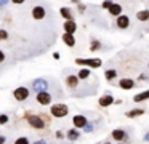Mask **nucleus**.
<instances>
[{"mask_svg": "<svg viewBox=\"0 0 149 144\" xmlns=\"http://www.w3.org/2000/svg\"><path fill=\"white\" fill-rule=\"evenodd\" d=\"M75 64H77V66H87V67H90V69H98V67L103 66V61H101L100 58H87V59L77 58V59H75Z\"/></svg>", "mask_w": 149, "mask_h": 144, "instance_id": "nucleus-1", "label": "nucleus"}, {"mask_svg": "<svg viewBox=\"0 0 149 144\" xmlns=\"http://www.w3.org/2000/svg\"><path fill=\"white\" fill-rule=\"evenodd\" d=\"M50 114L56 118H63L69 114V107L66 104H63V102H58V104H53L50 107Z\"/></svg>", "mask_w": 149, "mask_h": 144, "instance_id": "nucleus-2", "label": "nucleus"}, {"mask_svg": "<svg viewBox=\"0 0 149 144\" xmlns=\"http://www.w3.org/2000/svg\"><path fill=\"white\" fill-rule=\"evenodd\" d=\"M26 117H27V123L32 128H36V130H43V128L47 127V122L43 120L40 115H29L27 114Z\"/></svg>", "mask_w": 149, "mask_h": 144, "instance_id": "nucleus-3", "label": "nucleus"}, {"mask_svg": "<svg viewBox=\"0 0 149 144\" xmlns=\"http://www.w3.org/2000/svg\"><path fill=\"white\" fill-rule=\"evenodd\" d=\"M29 95H31V91H29L27 86H18V88L13 91V98L16 99V101H19V102L26 101V99L29 98Z\"/></svg>", "mask_w": 149, "mask_h": 144, "instance_id": "nucleus-4", "label": "nucleus"}, {"mask_svg": "<svg viewBox=\"0 0 149 144\" xmlns=\"http://www.w3.org/2000/svg\"><path fill=\"white\" fill-rule=\"evenodd\" d=\"M111 136H112V139L117 141V143H125V141H128V134H127V131L122 130V128H116V130H112Z\"/></svg>", "mask_w": 149, "mask_h": 144, "instance_id": "nucleus-5", "label": "nucleus"}, {"mask_svg": "<svg viewBox=\"0 0 149 144\" xmlns=\"http://www.w3.org/2000/svg\"><path fill=\"white\" fill-rule=\"evenodd\" d=\"M37 102H39V104L40 106H48V104H52V95H50V93L48 91H47V90H45V91H39V93H37Z\"/></svg>", "mask_w": 149, "mask_h": 144, "instance_id": "nucleus-6", "label": "nucleus"}, {"mask_svg": "<svg viewBox=\"0 0 149 144\" xmlns=\"http://www.w3.org/2000/svg\"><path fill=\"white\" fill-rule=\"evenodd\" d=\"M47 88H48V82H47L45 79H37V80H34V82H32V90L36 93L45 91Z\"/></svg>", "mask_w": 149, "mask_h": 144, "instance_id": "nucleus-7", "label": "nucleus"}, {"mask_svg": "<svg viewBox=\"0 0 149 144\" xmlns=\"http://www.w3.org/2000/svg\"><path fill=\"white\" fill-rule=\"evenodd\" d=\"M117 18V21H116V26L119 29H128L130 27V18L127 15H122V13H120L119 16H116Z\"/></svg>", "mask_w": 149, "mask_h": 144, "instance_id": "nucleus-8", "label": "nucleus"}, {"mask_svg": "<svg viewBox=\"0 0 149 144\" xmlns=\"http://www.w3.org/2000/svg\"><path fill=\"white\" fill-rule=\"evenodd\" d=\"M45 15H47V11H45V8H43V6L37 5V6H34V8H32V18L36 19V21L43 19V18H45Z\"/></svg>", "mask_w": 149, "mask_h": 144, "instance_id": "nucleus-9", "label": "nucleus"}, {"mask_svg": "<svg viewBox=\"0 0 149 144\" xmlns=\"http://www.w3.org/2000/svg\"><path fill=\"white\" fill-rule=\"evenodd\" d=\"M119 86L122 90H125V91H128V90H133L135 88V80L133 79H120L119 80Z\"/></svg>", "mask_w": 149, "mask_h": 144, "instance_id": "nucleus-10", "label": "nucleus"}, {"mask_svg": "<svg viewBox=\"0 0 149 144\" xmlns=\"http://www.w3.org/2000/svg\"><path fill=\"white\" fill-rule=\"evenodd\" d=\"M87 117H85V115H74V117H72V123H74V127L75 128H79V130H82V128L85 127V123H87Z\"/></svg>", "mask_w": 149, "mask_h": 144, "instance_id": "nucleus-11", "label": "nucleus"}, {"mask_svg": "<svg viewBox=\"0 0 149 144\" xmlns=\"http://www.w3.org/2000/svg\"><path fill=\"white\" fill-rule=\"evenodd\" d=\"M98 104H100L101 107H109V106L114 104V96L112 95H103L98 99Z\"/></svg>", "mask_w": 149, "mask_h": 144, "instance_id": "nucleus-12", "label": "nucleus"}, {"mask_svg": "<svg viewBox=\"0 0 149 144\" xmlns=\"http://www.w3.org/2000/svg\"><path fill=\"white\" fill-rule=\"evenodd\" d=\"M63 27H64V32H69V34H75V31H77V24L74 19H66Z\"/></svg>", "mask_w": 149, "mask_h": 144, "instance_id": "nucleus-13", "label": "nucleus"}, {"mask_svg": "<svg viewBox=\"0 0 149 144\" xmlns=\"http://www.w3.org/2000/svg\"><path fill=\"white\" fill-rule=\"evenodd\" d=\"M63 42H64V43H66V47H69V48L75 47V37H74V34H69V32H64V34H63Z\"/></svg>", "mask_w": 149, "mask_h": 144, "instance_id": "nucleus-14", "label": "nucleus"}, {"mask_svg": "<svg viewBox=\"0 0 149 144\" xmlns=\"http://www.w3.org/2000/svg\"><path fill=\"white\" fill-rule=\"evenodd\" d=\"M79 82H80V79H79L77 75H68V79H66V85L72 90L79 86Z\"/></svg>", "mask_w": 149, "mask_h": 144, "instance_id": "nucleus-15", "label": "nucleus"}, {"mask_svg": "<svg viewBox=\"0 0 149 144\" xmlns=\"http://www.w3.org/2000/svg\"><path fill=\"white\" fill-rule=\"evenodd\" d=\"M146 99H149V88L144 90V91L136 93V95L133 96V101L135 102H143V101H146Z\"/></svg>", "mask_w": 149, "mask_h": 144, "instance_id": "nucleus-16", "label": "nucleus"}, {"mask_svg": "<svg viewBox=\"0 0 149 144\" xmlns=\"http://www.w3.org/2000/svg\"><path fill=\"white\" fill-rule=\"evenodd\" d=\"M144 109H141V107H139V109H132V111H128V112H127V118H136V117H141V115H144Z\"/></svg>", "mask_w": 149, "mask_h": 144, "instance_id": "nucleus-17", "label": "nucleus"}, {"mask_svg": "<svg viewBox=\"0 0 149 144\" xmlns=\"http://www.w3.org/2000/svg\"><path fill=\"white\" fill-rule=\"evenodd\" d=\"M122 5H119V3H112V5L107 8V11H109V15L111 16H119L120 13H122Z\"/></svg>", "mask_w": 149, "mask_h": 144, "instance_id": "nucleus-18", "label": "nucleus"}, {"mask_svg": "<svg viewBox=\"0 0 149 144\" xmlns=\"http://www.w3.org/2000/svg\"><path fill=\"white\" fill-rule=\"evenodd\" d=\"M66 136H68V139L69 141H77L79 139V136H80V131H79V128H71V130L66 133Z\"/></svg>", "mask_w": 149, "mask_h": 144, "instance_id": "nucleus-19", "label": "nucleus"}, {"mask_svg": "<svg viewBox=\"0 0 149 144\" xmlns=\"http://www.w3.org/2000/svg\"><path fill=\"white\" fill-rule=\"evenodd\" d=\"M136 19H138V21H141V22L149 21V10L148 8H146V10H139V11L136 13Z\"/></svg>", "mask_w": 149, "mask_h": 144, "instance_id": "nucleus-20", "label": "nucleus"}, {"mask_svg": "<svg viewBox=\"0 0 149 144\" xmlns=\"http://www.w3.org/2000/svg\"><path fill=\"white\" fill-rule=\"evenodd\" d=\"M90 74H91V72H90V67H87V66H85V67H82V69L79 70L77 77H79L80 80H87L88 77H90Z\"/></svg>", "mask_w": 149, "mask_h": 144, "instance_id": "nucleus-21", "label": "nucleus"}, {"mask_svg": "<svg viewBox=\"0 0 149 144\" xmlns=\"http://www.w3.org/2000/svg\"><path fill=\"white\" fill-rule=\"evenodd\" d=\"M59 13H61V16L64 19H74V18H72L71 8H68V6H61V8H59Z\"/></svg>", "mask_w": 149, "mask_h": 144, "instance_id": "nucleus-22", "label": "nucleus"}, {"mask_svg": "<svg viewBox=\"0 0 149 144\" xmlns=\"http://www.w3.org/2000/svg\"><path fill=\"white\" fill-rule=\"evenodd\" d=\"M116 77H117V70L116 69H107L106 72H104V79H106L107 82H112Z\"/></svg>", "mask_w": 149, "mask_h": 144, "instance_id": "nucleus-23", "label": "nucleus"}, {"mask_svg": "<svg viewBox=\"0 0 149 144\" xmlns=\"http://www.w3.org/2000/svg\"><path fill=\"white\" fill-rule=\"evenodd\" d=\"M100 48H101V42L96 40V38H93V40L90 42V50L91 51H98Z\"/></svg>", "mask_w": 149, "mask_h": 144, "instance_id": "nucleus-24", "label": "nucleus"}, {"mask_svg": "<svg viewBox=\"0 0 149 144\" xmlns=\"http://www.w3.org/2000/svg\"><path fill=\"white\" fill-rule=\"evenodd\" d=\"M8 115L7 114H0V125H5V123H8Z\"/></svg>", "mask_w": 149, "mask_h": 144, "instance_id": "nucleus-25", "label": "nucleus"}, {"mask_svg": "<svg viewBox=\"0 0 149 144\" xmlns=\"http://www.w3.org/2000/svg\"><path fill=\"white\" fill-rule=\"evenodd\" d=\"M112 0H104V2L103 3H101V8H103V10H107V8H109V6L111 5H112Z\"/></svg>", "mask_w": 149, "mask_h": 144, "instance_id": "nucleus-26", "label": "nucleus"}, {"mask_svg": "<svg viewBox=\"0 0 149 144\" xmlns=\"http://www.w3.org/2000/svg\"><path fill=\"white\" fill-rule=\"evenodd\" d=\"M8 38V32L5 29H0V40H7Z\"/></svg>", "mask_w": 149, "mask_h": 144, "instance_id": "nucleus-27", "label": "nucleus"}, {"mask_svg": "<svg viewBox=\"0 0 149 144\" xmlns=\"http://www.w3.org/2000/svg\"><path fill=\"white\" fill-rule=\"evenodd\" d=\"M15 143L16 144H29V139H27V138H18Z\"/></svg>", "mask_w": 149, "mask_h": 144, "instance_id": "nucleus-28", "label": "nucleus"}, {"mask_svg": "<svg viewBox=\"0 0 149 144\" xmlns=\"http://www.w3.org/2000/svg\"><path fill=\"white\" fill-rule=\"evenodd\" d=\"M63 138H64V133L61 130H58L56 131V139H63Z\"/></svg>", "mask_w": 149, "mask_h": 144, "instance_id": "nucleus-29", "label": "nucleus"}, {"mask_svg": "<svg viewBox=\"0 0 149 144\" xmlns=\"http://www.w3.org/2000/svg\"><path fill=\"white\" fill-rule=\"evenodd\" d=\"M79 13H85V5H82V3H79Z\"/></svg>", "mask_w": 149, "mask_h": 144, "instance_id": "nucleus-30", "label": "nucleus"}, {"mask_svg": "<svg viewBox=\"0 0 149 144\" xmlns=\"http://www.w3.org/2000/svg\"><path fill=\"white\" fill-rule=\"evenodd\" d=\"M3 61H5V53L0 50V63H3Z\"/></svg>", "mask_w": 149, "mask_h": 144, "instance_id": "nucleus-31", "label": "nucleus"}, {"mask_svg": "<svg viewBox=\"0 0 149 144\" xmlns=\"http://www.w3.org/2000/svg\"><path fill=\"white\" fill-rule=\"evenodd\" d=\"M11 2H13L15 5H21V3H24L26 0H11Z\"/></svg>", "mask_w": 149, "mask_h": 144, "instance_id": "nucleus-32", "label": "nucleus"}, {"mask_svg": "<svg viewBox=\"0 0 149 144\" xmlns=\"http://www.w3.org/2000/svg\"><path fill=\"white\" fill-rule=\"evenodd\" d=\"M3 143H7V138H5V136H2V134H0V144H3Z\"/></svg>", "mask_w": 149, "mask_h": 144, "instance_id": "nucleus-33", "label": "nucleus"}, {"mask_svg": "<svg viewBox=\"0 0 149 144\" xmlns=\"http://www.w3.org/2000/svg\"><path fill=\"white\" fill-rule=\"evenodd\" d=\"M8 2H10V0H0V6H5Z\"/></svg>", "mask_w": 149, "mask_h": 144, "instance_id": "nucleus-34", "label": "nucleus"}, {"mask_svg": "<svg viewBox=\"0 0 149 144\" xmlns=\"http://www.w3.org/2000/svg\"><path fill=\"white\" fill-rule=\"evenodd\" d=\"M59 56H61V54H59L58 51H56V53H53V58H55V59H59Z\"/></svg>", "mask_w": 149, "mask_h": 144, "instance_id": "nucleus-35", "label": "nucleus"}, {"mask_svg": "<svg viewBox=\"0 0 149 144\" xmlns=\"http://www.w3.org/2000/svg\"><path fill=\"white\" fill-rule=\"evenodd\" d=\"M144 141H146V143H149V131L144 134Z\"/></svg>", "mask_w": 149, "mask_h": 144, "instance_id": "nucleus-36", "label": "nucleus"}, {"mask_svg": "<svg viewBox=\"0 0 149 144\" xmlns=\"http://www.w3.org/2000/svg\"><path fill=\"white\" fill-rule=\"evenodd\" d=\"M114 104H122V99H114Z\"/></svg>", "mask_w": 149, "mask_h": 144, "instance_id": "nucleus-37", "label": "nucleus"}, {"mask_svg": "<svg viewBox=\"0 0 149 144\" xmlns=\"http://www.w3.org/2000/svg\"><path fill=\"white\" fill-rule=\"evenodd\" d=\"M146 79H148V75H139L138 77V80H146Z\"/></svg>", "mask_w": 149, "mask_h": 144, "instance_id": "nucleus-38", "label": "nucleus"}]
</instances>
